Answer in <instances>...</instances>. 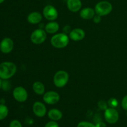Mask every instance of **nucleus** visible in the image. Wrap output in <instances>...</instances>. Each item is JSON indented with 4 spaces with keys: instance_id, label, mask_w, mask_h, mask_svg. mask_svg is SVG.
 <instances>
[{
    "instance_id": "f257e3e1",
    "label": "nucleus",
    "mask_w": 127,
    "mask_h": 127,
    "mask_svg": "<svg viewBox=\"0 0 127 127\" xmlns=\"http://www.w3.org/2000/svg\"><path fill=\"white\" fill-rule=\"evenodd\" d=\"M17 67L12 62H6L0 64V78L4 80L9 79L16 73Z\"/></svg>"
},
{
    "instance_id": "f03ea898",
    "label": "nucleus",
    "mask_w": 127,
    "mask_h": 127,
    "mask_svg": "<svg viewBox=\"0 0 127 127\" xmlns=\"http://www.w3.org/2000/svg\"><path fill=\"white\" fill-rule=\"evenodd\" d=\"M69 37L68 34L62 32L55 34L51 38L50 43L55 48H64L68 45L69 42Z\"/></svg>"
},
{
    "instance_id": "7ed1b4c3",
    "label": "nucleus",
    "mask_w": 127,
    "mask_h": 127,
    "mask_svg": "<svg viewBox=\"0 0 127 127\" xmlns=\"http://www.w3.org/2000/svg\"><path fill=\"white\" fill-rule=\"evenodd\" d=\"M69 81V74L64 70L58 71L53 76V84L57 88H62Z\"/></svg>"
},
{
    "instance_id": "20e7f679",
    "label": "nucleus",
    "mask_w": 127,
    "mask_h": 127,
    "mask_svg": "<svg viewBox=\"0 0 127 127\" xmlns=\"http://www.w3.org/2000/svg\"><path fill=\"white\" fill-rule=\"evenodd\" d=\"M94 10L95 14L101 17L107 16L112 11V5L109 1H102L96 4Z\"/></svg>"
},
{
    "instance_id": "39448f33",
    "label": "nucleus",
    "mask_w": 127,
    "mask_h": 127,
    "mask_svg": "<svg viewBox=\"0 0 127 127\" xmlns=\"http://www.w3.org/2000/svg\"><path fill=\"white\" fill-rule=\"evenodd\" d=\"M47 39V32L42 29H37L32 32L31 40L33 44L40 45Z\"/></svg>"
},
{
    "instance_id": "423d86ee",
    "label": "nucleus",
    "mask_w": 127,
    "mask_h": 127,
    "mask_svg": "<svg viewBox=\"0 0 127 127\" xmlns=\"http://www.w3.org/2000/svg\"><path fill=\"white\" fill-rule=\"evenodd\" d=\"M104 118L107 122L110 124H114L119 119V114L115 108H107L104 112Z\"/></svg>"
},
{
    "instance_id": "0eeeda50",
    "label": "nucleus",
    "mask_w": 127,
    "mask_h": 127,
    "mask_svg": "<svg viewBox=\"0 0 127 127\" xmlns=\"http://www.w3.org/2000/svg\"><path fill=\"white\" fill-rule=\"evenodd\" d=\"M60 96L57 92L50 91L44 93L43 95V100L48 105H54L60 101Z\"/></svg>"
},
{
    "instance_id": "6e6552de",
    "label": "nucleus",
    "mask_w": 127,
    "mask_h": 127,
    "mask_svg": "<svg viewBox=\"0 0 127 127\" xmlns=\"http://www.w3.org/2000/svg\"><path fill=\"white\" fill-rule=\"evenodd\" d=\"M43 16L48 21H53L58 18V12L53 6L47 5L43 9Z\"/></svg>"
},
{
    "instance_id": "1a4fd4ad",
    "label": "nucleus",
    "mask_w": 127,
    "mask_h": 127,
    "mask_svg": "<svg viewBox=\"0 0 127 127\" xmlns=\"http://www.w3.org/2000/svg\"><path fill=\"white\" fill-rule=\"evenodd\" d=\"M14 98L19 102H24L28 98V93L24 87L17 86L13 90Z\"/></svg>"
},
{
    "instance_id": "9d476101",
    "label": "nucleus",
    "mask_w": 127,
    "mask_h": 127,
    "mask_svg": "<svg viewBox=\"0 0 127 127\" xmlns=\"http://www.w3.org/2000/svg\"><path fill=\"white\" fill-rule=\"evenodd\" d=\"M14 42L11 38L6 37L1 40L0 43V50L3 53H9L13 50Z\"/></svg>"
},
{
    "instance_id": "9b49d317",
    "label": "nucleus",
    "mask_w": 127,
    "mask_h": 127,
    "mask_svg": "<svg viewBox=\"0 0 127 127\" xmlns=\"http://www.w3.org/2000/svg\"><path fill=\"white\" fill-rule=\"evenodd\" d=\"M32 111L37 117L42 118L47 113V108L44 104L39 101L34 102L32 106Z\"/></svg>"
},
{
    "instance_id": "f8f14e48",
    "label": "nucleus",
    "mask_w": 127,
    "mask_h": 127,
    "mask_svg": "<svg viewBox=\"0 0 127 127\" xmlns=\"http://www.w3.org/2000/svg\"><path fill=\"white\" fill-rule=\"evenodd\" d=\"M86 33L83 29L81 28H75L71 30L69 33V37L71 40L75 42L81 41L85 37Z\"/></svg>"
},
{
    "instance_id": "ddd939ff",
    "label": "nucleus",
    "mask_w": 127,
    "mask_h": 127,
    "mask_svg": "<svg viewBox=\"0 0 127 127\" xmlns=\"http://www.w3.org/2000/svg\"><path fill=\"white\" fill-rule=\"evenodd\" d=\"M66 5L69 11L73 12H76L81 9L82 2L81 0H67Z\"/></svg>"
},
{
    "instance_id": "4468645a",
    "label": "nucleus",
    "mask_w": 127,
    "mask_h": 127,
    "mask_svg": "<svg viewBox=\"0 0 127 127\" xmlns=\"http://www.w3.org/2000/svg\"><path fill=\"white\" fill-rule=\"evenodd\" d=\"M96 14L95 10L92 7H84L79 12L80 17L85 20H89L93 19L94 16Z\"/></svg>"
},
{
    "instance_id": "2eb2a0df",
    "label": "nucleus",
    "mask_w": 127,
    "mask_h": 127,
    "mask_svg": "<svg viewBox=\"0 0 127 127\" xmlns=\"http://www.w3.org/2000/svg\"><path fill=\"white\" fill-rule=\"evenodd\" d=\"M42 15L40 12L34 11L32 12L27 16V21L31 24H38L42 21Z\"/></svg>"
},
{
    "instance_id": "dca6fc26",
    "label": "nucleus",
    "mask_w": 127,
    "mask_h": 127,
    "mask_svg": "<svg viewBox=\"0 0 127 127\" xmlns=\"http://www.w3.org/2000/svg\"><path fill=\"white\" fill-rule=\"evenodd\" d=\"M60 29V26L58 22L55 21L48 22L45 26V31L47 33L54 34L57 33Z\"/></svg>"
},
{
    "instance_id": "f3484780",
    "label": "nucleus",
    "mask_w": 127,
    "mask_h": 127,
    "mask_svg": "<svg viewBox=\"0 0 127 127\" xmlns=\"http://www.w3.org/2000/svg\"><path fill=\"white\" fill-rule=\"evenodd\" d=\"M48 117L51 120L58 121L63 117V113L57 109H52L48 111Z\"/></svg>"
},
{
    "instance_id": "a211bd4d",
    "label": "nucleus",
    "mask_w": 127,
    "mask_h": 127,
    "mask_svg": "<svg viewBox=\"0 0 127 127\" xmlns=\"http://www.w3.org/2000/svg\"><path fill=\"white\" fill-rule=\"evenodd\" d=\"M32 89L37 95H43L45 93V86L42 82L36 81L32 84Z\"/></svg>"
},
{
    "instance_id": "6ab92c4d",
    "label": "nucleus",
    "mask_w": 127,
    "mask_h": 127,
    "mask_svg": "<svg viewBox=\"0 0 127 127\" xmlns=\"http://www.w3.org/2000/svg\"><path fill=\"white\" fill-rule=\"evenodd\" d=\"M9 113L8 108L4 104H0V120L6 119Z\"/></svg>"
},
{
    "instance_id": "aec40b11",
    "label": "nucleus",
    "mask_w": 127,
    "mask_h": 127,
    "mask_svg": "<svg viewBox=\"0 0 127 127\" xmlns=\"http://www.w3.org/2000/svg\"><path fill=\"white\" fill-rule=\"evenodd\" d=\"M77 127H95V125L89 122L83 121L79 122L77 125Z\"/></svg>"
},
{
    "instance_id": "412c9836",
    "label": "nucleus",
    "mask_w": 127,
    "mask_h": 127,
    "mask_svg": "<svg viewBox=\"0 0 127 127\" xmlns=\"http://www.w3.org/2000/svg\"><path fill=\"white\" fill-rule=\"evenodd\" d=\"M108 105L110 107L115 108L118 105V101L115 98H110L108 101Z\"/></svg>"
},
{
    "instance_id": "4be33fe9",
    "label": "nucleus",
    "mask_w": 127,
    "mask_h": 127,
    "mask_svg": "<svg viewBox=\"0 0 127 127\" xmlns=\"http://www.w3.org/2000/svg\"><path fill=\"white\" fill-rule=\"evenodd\" d=\"M9 127H22V125L19 120H14L10 123Z\"/></svg>"
},
{
    "instance_id": "5701e85b",
    "label": "nucleus",
    "mask_w": 127,
    "mask_h": 127,
    "mask_svg": "<svg viewBox=\"0 0 127 127\" xmlns=\"http://www.w3.org/2000/svg\"><path fill=\"white\" fill-rule=\"evenodd\" d=\"M44 127H59V125L57 122V121L52 120V121H50L48 122H47L45 124Z\"/></svg>"
},
{
    "instance_id": "b1692460",
    "label": "nucleus",
    "mask_w": 127,
    "mask_h": 127,
    "mask_svg": "<svg viewBox=\"0 0 127 127\" xmlns=\"http://www.w3.org/2000/svg\"><path fill=\"white\" fill-rule=\"evenodd\" d=\"M98 106L99 107V108H100L101 110H105L107 109V103L105 102V101H104V100H100V101H99V102H98Z\"/></svg>"
},
{
    "instance_id": "393cba45",
    "label": "nucleus",
    "mask_w": 127,
    "mask_h": 127,
    "mask_svg": "<svg viewBox=\"0 0 127 127\" xmlns=\"http://www.w3.org/2000/svg\"><path fill=\"white\" fill-rule=\"evenodd\" d=\"M122 107L124 110H127V95L124 97V98L122 100Z\"/></svg>"
},
{
    "instance_id": "a878e982",
    "label": "nucleus",
    "mask_w": 127,
    "mask_h": 127,
    "mask_svg": "<svg viewBox=\"0 0 127 127\" xmlns=\"http://www.w3.org/2000/svg\"><path fill=\"white\" fill-rule=\"evenodd\" d=\"M93 21H94V23L95 24L100 23V21H101V16H99V15L97 14L95 15L94 17H93Z\"/></svg>"
},
{
    "instance_id": "bb28decb",
    "label": "nucleus",
    "mask_w": 127,
    "mask_h": 127,
    "mask_svg": "<svg viewBox=\"0 0 127 127\" xmlns=\"http://www.w3.org/2000/svg\"><path fill=\"white\" fill-rule=\"evenodd\" d=\"M72 29H71V27L69 26H64V27H63V32H64V33H66V34H68V33H70V32L71 31Z\"/></svg>"
},
{
    "instance_id": "cd10ccee",
    "label": "nucleus",
    "mask_w": 127,
    "mask_h": 127,
    "mask_svg": "<svg viewBox=\"0 0 127 127\" xmlns=\"http://www.w3.org/2000/svg\"><path fill=\"white\" fill-rule=\"evenodd\" d=\"M95 127H106V125L104 122H100L95 125Z\"/></svg>"
},
{
    "instance_id": "c85d7f7f",
    "label": "nucleus",
    "mask_w": 127,
    "mask_h": 127,
    "mask_svg": "<svg viewBox=\"0 0 127 127\" xmlns=\"http://www.w3.org/2000/svg\"><path fill=\"white\" fill-rule=\"evenodd\" d=\"M1 86H2V81H1V79L0 78V89H1Z\"/></svg>"
},
{
    "instance_id": "c756f323",
    "label": "nucleus",
    "mask_w": 127,
    "mask_h": 127,
    "mask_svg": "<svg viewBox=\"0 0 127 127\" xmlns=\"http://www.w3.org/2000/svg\"><path fill=\"white\" fill-rule=\"evenodd\" d=\"M4 1V0H0V4L2 3V2H3Z\"/></svg>"
},
{
    "instance_id": "7c9ffc66",
    "label": "nucleus",
    "mask_w": 127,
    "mask_h": 127,
    "mask_svg": "<svg viewBox=\"0 0 127 127\" xmlns=\"http://www.w3.org/2000/svg\"><path fill=\"white\" fill-rule=\"evenodd\" d=\"M66 1H67V0H66Z\"/></svg>"
}]
</instances>
